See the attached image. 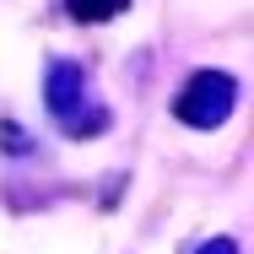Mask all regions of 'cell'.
Here are the masks:
<instances>
[{"instance_id": "6da1fadb", "label": "cell", "mask_w": 254, "mask_h": 254, "mask_svg": "<svg viewBox=\"0 0 254 254\" xmlns=\"http://www.w3.org/2000/svg\"><path fill=\"white\" fill-rule=\"evenodd\" d=\"M44 108L65 135H98L108 130V108L92 98V76L76 60H54L44 76Z\"/></svg>"}, {"instance_id": "7a4b0ae2", "label": "cell", "mask_w": 254, "mask_h": 254, "mask_svg": "<svg viewBox=\"0 0 254 254\" xmlns=\"http://www.w3.org/2000/svg\"><path fill=\"white\" fill-rule=\"evenodd\" d=\"M233 103H238V81H233L227 70H195V76L179 87L173 114H179L190 130H216V125H227Z\"/></svg>"}, {"instance_id": "3957f363", "label": "cell", "mask_w": 254, "mask_h": 254, "mask_svg": "<svg viewBox=\"0 0 254 254\" xmlns=\"http://www.w3.org/2000/svg\"><path fill=\"white\" fill-rule=\"evenodd\" d=\"M65 11H70L76 22H108V16L125 11V0H65Z\"/></svg>"}, {"instance_id": "277c9868", "label": "cell", "mask_w": 254, "mask_h": 254, "mask_svg": "<svg viewBox=\"0 0 254 254\" xmlns=\"http://www.w3.org/2000/svg\"><path fill=\"white\" fill-rule=\"evenodd\" d=\"M195 254H238V244H233V238H205Z\"/></svg>"}, {"instance_id": "5b68a950", "label": "cell", "mask_w": 254, "mask_h": 254, "mask_svg": "<svg viewBox=\"0 0 254 254\" xmlns=\"http://www.w3.org/2000/svg\"><path fill=\"white\" fill-rule=\"evenodd\" d=\"M5 146H11V152H27V141H22V130H16V125H5Z\"/></svg>"}]
</instances>
